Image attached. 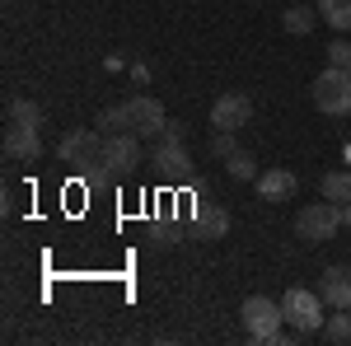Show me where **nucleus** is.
Instances as JSON below:
<instances>
[{
  "label": "nucleus",
  "mask_w": 351,
  "mask_h": 346,
  "mask_svg": "<svg viewBox=\"0 0 351 346\" xmlns=\"http://www.w3.org/2000/svg\"><path fill=\"white\" fill-rule=\"evenodd\" d=\"M56 155H61V164H71L75 173H99V164H104V132L99 127H75V132L61 136Z\"/></svg>",
  "instance_id": "f257e3e1"
},
{
  "label": "nucleus",
  "mask_w": 351,
  "mask_h": 346,
  "mask_svg": "<svg viewBox=\"0 0 351 346\" xmlns=\"http://www.w3.org/2000/svg\"><path fill=\"white\" fill-rule=\"evenodd\" d=\"M347 220H342V206L337 201H309V206H300V215H295V234H300V243H324V239H332L337 230H342Z\"/></svg>",
  "instance_id": "f03ea898"
},
{
  "label": "nucleus",
  "mask_w": 351,
  "mask_h": 346,
  "mask_svg": "<svg viewBox=\"0 0 351 346\" xmlns=\"http://www.w3.org/2000/svg\"><path fill=\"white\" fill-rule=\"evenodd\" d=\"M243 332H248V342H276V332H281V323H286V309L267 299V295H248L243 299Z\"/></svg>",
  "instance_id": "7ed1b4c3"
},
{
  "label": "nucleus",
  "mask_w": 351,
  "mask_h": 346,
  "mask_svg": "<svg viewBox=\"0 0 351 346\" xmlns=\"http://www.w3.org/2000/svg\"><path fill=\"white\" fill-rule=\"evenodd\" d=\"M314 108L324 112V117H347L351 112V71L342 66H324V75L314 80Z\"/></svg>",
  "instance_id": "20e7f679"
},
{
  "label": "nucleus",
  "mask_w": 351,
  "mask_h": 346,
  "mask_svg": "<svg viewBox=\"0 0 351 346\" xmlns=\"http://www.w3.org/2000/svg\"><path fill=\"white\" fill-rule=\"evenodd\" d=\"M281 309H286V323H291V332H324V295L319 291H300V286H291L286 291V299H281Z\"/></svg>",
  "instance_id": "39448f33"
},
{
  "label": "nucleus",
  "mask_w": 351,
  "mask_h": 346,
  "mask_svg": "<svg viewBox=\"0 0 351 346\" xmlns=\"http://www.w3.org/2000/svg\"><path fill=\"white\" fill-rule=\"evenodd\" d=\"M136 164H141V136L136 132H117V136H104V173L112 178H127Z\"/></svg>",
  "instance_id": "423d86ee"
},
{
  "label": "nucleus",
  "mask_w": 351,
  "mask_h": 346,
  "mask_svg": "<svg viewBox=\"0 0 351 346\" xmlns=\"http://www.w3.org/2000/svg\"><path fill=\"white\" fill-rule=\"evenodd\" d=\"M248 122H253V99L239 94V89L220 94L216 103H211V127H216V132H239Z\"/></svg>",
  "instance_id": "0eeeda50"
},
{
  "label": "nucleus",
  "mask_w": 351,
  "mask_h": 346,
  "mask_svg": "<svg viewBox=\"0 0 351 346\" xmlns=\"http://www.w3.org/2000/svg\"><path fill=\"white\" fill-rule=\"evenodd\" d=\"M127 103H132V132L141 136V140H160V132L169 127V117H164V103H160V99L136 94V99H127Z\"/></svg>",
  "instance_id": "6e6552de"
},
{
  "label": "nucleus",
  "mask_w": 351,
  "mask_h": 346,
  "mask_svg": "<svg viewBox=\"0 0 351 346\" xmlns=\"http://www.w3.org/2000/svg\"><path fill=\"white\" fill-rule=\"evenodd\" d=\"M150 164L160 169L164 178H188V173H192L188 150H183V140H173V136H160V140H155V150H150Z\"/></svg>",
  "instance_id": "1a4fd4ad"
},
{
  "label": "nucleus",
  "mask_w": 351,
  "mask_h": 346,
  "mask_svg": "<svg viewBox=\"0 0 351 346\" xmlns=\"http://www.w3.org/2000/svg\"><path fill=\"white\" fill-rule=\"evenodd\" d=\"M5 155H10L14 164H33L38 155H43V136H38V127L10 122V127H5Z\"/></svg>",
  "instance_id": "9d476101"
},
{
  "label": "nucleus",
  "mask_w": 351,
  "mask_h": 346,
  "mask_svg": "<svg viewBox=\"0 0 351 346\" xmlns=\"http://www.w3.org/2000/svg\"><path fill=\"white\" fill-rule=\"evenodd\" d=\"M319 295L328 309H351V267H324Z\"/></svg>",
  "instance_id": "9b49d317"
},
{
  "label": "nucleus",
  "mask_w": 351,
  "mask_h": 346,
  "mask_svg": "<svg viewBox=\"0 0 351 346\" xmlns=\"http://www.w3.org/2000/svg\"><path fill=\"white\" fill-rule=\"evenodd\" d=\"M192 234H197V239H225V234H230V211L216 206V201H197Z\"/></svg>",
  "instance_id": "f8f14e48"
},
{
  "label": "nucleus",
  "mask_w": 351,
  "mask_h": 346,
  "mask_svg": "<svg viewBox=\"0 0 351 346\" xmlns=\"http://www.w3.org/2000/svg\"><path fill=\"white\" fill-rule=\"evenodd\" d=\"M300 192V178L291 169H267V173H258V197L263 201H291Z\"/></svg>",
  "instance_id": "ddd939ff"
},
{
  "label": "nucleus",
  "mask_w": 351,
  "mask_h": 346,
  "mask_svg": "<svg viewBox=\"0 0 351 346\" xmlns=\"http://www.w3.org/2000/svg\"><path fill=\"white\" fill-rule=\"evenodd\" d=\"M281 24H286V33H295V38L314 33V24H319V5H291V10L281 14Z\"/></svg>",
  "instance_id": "4468645a"
},
{
  "label": "nucleus",
  "mask_w": 351,
  "mask_h": 346,
  "mask_svg": "<svg viewBox=\"0 0 351 346\" xmlns=\"http://www.w3.org/2000/svg\"><path fill=\"white\" fill-rule=\"evenodd\" d=\"M104 136H117V132H132V103H112L99 112V122H94Z\"/></svg>",
  "instance_id": "2eb2a0df"
},
{
  "label": "nucleus",
  "mask_w": 351,
  "mask_h": 346,
  "mask_svg": "<svg viewBox=\"0 0 351 346\" xmlns=\"http://www.w3.org/2000/svg\"><path fill=\"white\" fill-rule=\"evenodd\" d=\"M319 19L337 33H351V0H319Z\"/></svg>",
  "instance_id": "dca6fc26"
},
{
  "label": "nucleus",
  "mask_w": 351,
  "mask_h": 346,
  "mask_svg": "<svg viewBox=\"0 0 351 346\" xmlns=\"http://www.w3.org/2000/svg\"><path fill=\"white\" fill-rule=\"evenodd\" d=\"M5 122H19V127H43V108L33 99H10L5 103Z\"/></svg>",
  "instance_id": "f3484780"
},
{
  "label": "nucleus",
  "mask_w": 351,
  "mask_h": 346,
  "mask_svg": "<svg viewBox=\"0 0 351 346\" xmlns=\"http://www.w3.org/2000/svg\"><path fill=\"white\" fill-rule=\"evenodd\" d=\"M324 197H328V201H337V206H347V201H351V173H347V169L324 173Z\"/></svg>",
  "instance_id": "a211bd4d"
},
{
  "label": "nucleus",
  "mask_w": 351,
  "mask_h": 346,
  "mask_svg": "<svg viewBox=\"0 0 351 346\" xmlns=\"http://www.w3.org/2000/svg\"><path fill=\"white\" fill-rule=\"evenodd\" d=\"M324 337L328 342H351V309H337L324 319Z\"/></svg>",
  "instance_id": "6ab92c4d"
},
{
  "label": "nucleus",
  "mask_w": 351,
  "mask_h": 346,
  "mask_svg": "<svg viewBox=\"0 0 351 346\" xmlns=\"http://www.w3.org/2000/svg\"><path fill=\"white\" fill-rule=\"evenodd\" d=\"M225 173L239 178V183H248V178H253V155H248V150H234V155L225 160Z\"/></svg>",
  "instance_id": "aec40b11"
},
{
  "label": "nucleus",
  "mask_w": 351,
  "mask_h": 346,
  "mask_svg": "<svg viewBox=\"0 0 351 346\" xmlns=\"http://www.w3.org/2000/svg\"><path fill=\"white\" fill-rule=\"evenodd\" d=\"M328 66H342V71H351V42H347V38L328 42Z\"/></svg>",
  "instance_id": "412c9836"
},
{
  "label": "nucleus",
  "mask_w": 351,
  "mask_h": 346,
  "mask_svg": "<svg viewBox=\"0 0 351 346\" xmlns=\"http://www.w3.org/2000/svg\"><path fill=\"white\" fill-rule=\"evenodd\" d=\"M234 150H239V145H234V132H216L211 136V155H216V160H230Z\"/></svg>",
  "instance_id": "4be33fe9"
},
{
  "label": "nucleus",
  "mask_w": 351,
  "mask_h": 346,
  "mask_svg": "<svg viewBox=\"0 0 351 346\" xmlns=\"http://www.w3.org/2000/svg\"><path fill=\"white\" fill-rule=\"evenodd\" d=\"M132 80H136V84L150 80V66H145V61H136V66H132Z\"/></svg>",
  "instance_id": "5701e85b"
},
{
  "label": "nucleus",
  "mask_w": 351,
  "mask_h": 346,
  "mask_svg": "<svg viewBox=\"0 0 351 346\" xmlns=\"http://www.w3.org/2000/svg\"><path fill=\"white\" fill-rule=\"evenodd\" d=\"M342 220H347V230H351V201H347V206H342Z\"/></svg>",
  "instance_id": "b1692460"
}]
</instances>
